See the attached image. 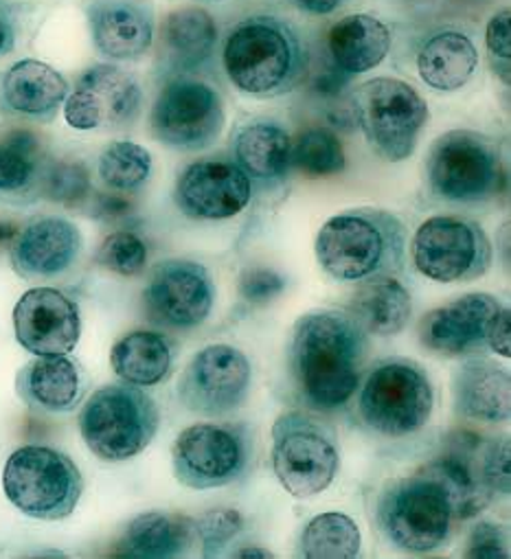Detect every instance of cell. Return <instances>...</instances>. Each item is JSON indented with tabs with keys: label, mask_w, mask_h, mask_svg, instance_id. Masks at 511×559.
I'll use <instances>...</instances> for the list:
<instances>
[{
	"label": "cell",
	"mask_w": 511,
	"mask_h": 559,
	"mask_svg": "<svg viewBox=\"0 0 511 559\" xmlns=\"http://www.w3.org/2000/svg\"><path fill=\"white\" fill-rule=\"evenodd\" d=\"M5 235H8V237H10V235H12V233H3V226H0V243H3V239H5Z\"/></svg>",
	"instance_id": "obj_49"
},
{
	"label": "cell",
	"mask_w": 511,
	"mask_h": 559,
	"mask_svg": "<svg viewBox=\"0 0 511 559\" xmlns=\"http://www.w3.org/2000/svg\"><path fill=\"white\" fill-rule=\"evenodd\" d=\"M358 389V417L382 437H408L430 421L435 389L415 362L384 360Z\"/></svg>",
	"instance_id": "obj_8"
},
{
	"label": "cell",
	"mask_w": 511,
	"mask_h": 559,
	"mask_svg": "<svg viewBox=\"0 0 511 559\" xmlns=\"http://www.w3.org/2000/svg\"><path fill=\"white\" fill-rule=\"evenodd\" d=\"M217 45V27L202 8H182L163 23V58L171 73L202 69Z\"/></svg>",
	"instance_id": "obj_30"
},
{
	"label": "cell",
	"mask_w": 511,
	"mask_h": 559,
	"mask_svg": "<svg viewBox=\"0 0 511 559\" xmlns=\"http://www.w3.org/2000/svg\"><path fill=\"white\" fill-rule=\"evenodd\" d=\"M290 163L306 176L328 178L345 169V150L332 130L310 128L293 143Z\"/></svg>",
	"instance_id": "obj_36"
},
{
	"label": "cell",
	"mask_w": 511,
	"mask_h": 559,
	"mask_svg": "<svg viewBox=\"0 0 511 559\" xmlns=\"http://www.w3.org/2000/svg\"><path fill=\"white\" fill-rule=\"evenodd\" d=\"M69 95V82L60 71L40 60H19L0 73V112L49 123L58 117Z\"/></svg>",
	"instance_id": "obj_23"
},
{
	"label": "cell",
	"mask_w": 511,
	"mask_h": 559,
	"mask_svg": "<svg viewBox=\"0 0 511 559\" xmlns=\"http://www.w3.org/2000/svg\"><path fill=\"white\" fill-rule=\"evenodd\" d=\"M84 248L82 230L60 215H40L14 233L10 261L19 276L29 282H51L67 274Z\"/></svg>",
	"instance_id": "obj_19"
},
{
	"label": "cell",
	"mask_w": 511,
	"mask_h": 559,
	"mask_svg": "<svg viewBox=\"0 0 511 559\" xmlns=\"http://www.w3.org/2000/svg\"><path fill=\"white\" fill-rule=\"evenodd\" d=\"M222 62L243 95L271 99L293 93L308 71V49L293 25L275 16H250L226 36Z\"/></svg>",
	"instance_id": "obj_2"
},
{
	"label": "cell",
	"mask_w": 511,
	"mask_h": 559,
	"mask_svg": "<svg viewBox=\"0 0 511 559\" xmlns=\"http://www.w3.org/2000/svg\"><path fill=\"white\" fill-rule=\"evenodd\" d=\"M143 108L139 80L117 64H95L80 75L67 95L64 119L73 130H123Z\"/></svg>",
	"instance_id": "obj_14"
},
{
	"label": "cell",
	"mask_w": 511,
	"mask_h": 559,
	"mask_svg": "<svg viewBox=\"0 0 511 559\" xmlns=\"http://www.w3.org/2000/svg\"><path fill=\"white\" fill-rule=\"evenodd\" d=\"M86 19L93 45L106 60L136 62L152 49V0H88Z\"/></svg>",
	"instance_id": "obj_21"
},
{
	"label": "cell",
	"mask_w": 511,
	"mask_h": 559,
	"mask_svg": "<svg viewBox=\"0 0 511 559\" xmlns=\"http://www.w3.org/2000/svg\"><path fill=\"white\" fill-rule=\"evenodd\" d=\"M354 115L369 147L389 163L413 156L430 119L424 97L402 80L376 78L354 91Z\"/></svg>",
	"instance_id": "obj_9"
},
{
	"label": "cell",
	"mask_w": 511,
	"mask_h": 559,
	"mask_svg": "<svg viewBox=\"0 0 511 559\" xmlns=\"http://www.w3.org/2000/svg\"><path fill=\"white\" fill-rule=\"evenodd\" d=\"M193 539L195 526L191 518L180 513L145 511L126 526L117 544V555L141 559L178 557L191 548Z\"/></svg>",
	"instance_id": "obj_29"
},
{
	"label": "cell",
	"mask_w": 511,
	"mask_h": 559,
	"mask_svg": "<svg viewBox=\"0 0 511 559\" xmlns=\"http://www.w3.org/2000/svg\"><path fill=\"white\" fill-rule=\"evenodd\" d=\"M288 282L282 272L266 265H252L239 276V297L252 306H266L275 301Z\"/></svg>",
	"instance_id": "obj_40"
},
{
	"label": "cell",
	"mask_w": 511,
	"mask_h": 559,
	"mask_svg": "<svg viewBox=\"0 0 511 559\" xmlns=\"http://www.w3.org/2000/svg\"><path fill=\"white\" fill-rule=\"evenodd\" d=\"M349 312L373 336H397L413 317L411 293L393 276H376L363 282L352 297Z\"/></svg>",
	"instance_id": "obj_32"
},
{
	"label": "cell",
	"mask_w": 511,
	"mask_h": 559,
	"mask_svg": "<svg viewBox=\"0 0 511 559\" xmlns=\"http://www.w3.org/2000/svg\"><path fill=\"white\" fill-rule=\"evenodd\" d=\"M345 0H295V5L312 16H328L334 14Z\"/></svg>",
	"instance_id": "obj_47"
},
{
	"label": "cell",
	"mask_w": 511,
	"mask_h": 559,
	"mask_svg": "<svg viewBox=\"0 0 511 559\" xmlns=\"http://www.w3.org/2000/svg\"><path fill=\"white\" fill-rule=\"evenodd\" d=\"M328 47L336 69L360 75L384 62L391 49V32L376 16L354 14L330 29Z\"/></svg>",
	"instance_id": "obj_28"
},
{
	"label": "cell",
	"mask_w": 511,
	"mask_h": 559,
	"mask_svg": "<svg viewBox=\"0 0 511 559\" xmlns=\"http://www.w3.org/2000/svg\"><path fill=\"white\" fill-rule=\"evenodd\" d=\"M250 384L252 367L243 352L230 345H209L182 371L178 397L191 413L222 417L248 400Z\"/></svg>",
	"instance_id": "obj_15"
},
{
	"label": "cell",
	"mask_w": 511,
	"mask_h": 559,
	"mask_svg": "<svg viewBox=\"0 0 511 559\" xmlns=\"http://www.w3.org/2000/svg\"><path fill=\"white\" fill-rule=\"evenodd\" d=\"M487 347L494 354L502 356V358L511 356V314H509V310L504 306H502V310L496 314V319L489 325Z\"/></svg>",
	"instance_id": "obj_45"
},
{
	"label": "cell",
	"mask_w": 511,
	"mask_h": 559,
	"mask_svg": "<svg viewBox=\"0 0 511 559\" xmlns=\"http://www.w3.org/2000/svg\"><path fill=\"white\" fill-rule=\"evenodd\" d=\"M367 358L369 334L349 310L308 312L293 330L290 373L312 411L343 408L363 382Z\"/></svg>",
	"instance_id": "obj_1"
},
{
	"label": "cell",
	"mask_w": 511,
	"mask_h": 559,
	"mask_svg": "<svg viewBox=\"0 0 511 559\" xmlns=\"http://www.w3.org/2000/svg\"><path fill=\"white\" fill-rule=\"evenodd\" d=\"M415 267L439 284H465L491 265V241L485 228L456 215L426 219L413 237Z\"/></svg>",
	"instance_id": "obj_12"
},
{
	"label": "cell",
	"mask_w": 511,
	"mask_h": 559,
	"mask_svg": "<svg viewBox=\"0 0 511 559\" xmlns=\"http://www.w3.org/2000/svg\"><path fill=\"white\" fill-rule=\"evenodd\" d=\"M161 413L156 402L132 384L97 389L80 413V432L86 448L106 463L139 456L156 437Z\"/></svg>",
	"instance_id": "obj_5"
},
{
	"label": "cell",
	"mask_w": 511,
	"mask_h": 559,
	"mask_svg": "<svg viewBox=\"0 0 511 559\" xmlns=\"http://www.w3.org/2000/svg\"><path fill=\"white\" fill-rule=\"evenodd\" d=\"M273 469L295 498L323 493L341 469L336 439L328 426L301 411H288L273 426Z\"/></svg>",
	"instance_id": "obj_10"
},
{
	"label": "cell",
	"mask_w": 511,
	"mask_h": 559,
	"mask_svg": "<svg viewBox=\"0 0 511 559\" xmlns=\"http://www.w3.org/2000/svg\"><path fill=\"white\" fill-rule=\"evenodd\" d=\"M224 121V104L213 86L200 80L174 78L152 104L150 132L171 150L200 152L219 139Z\"/></svg>",
	"instance_id": "obj_13"
},
{
	"label": "cell",
	"mask_w": 511,
	"mask_h": 559,
	"mask_svg": "<svg viewBox=\"0 0 511 559\" xmlns=\"http://www.w3.org/2000/svg\"><path fill=\"white\" fill-rule=\"evenodd\" d=\"M110 365L121 382L147 389L161 384L169 376L174 354L161 334L132 332L115 343Z\"/></svg>",
	"instance_id": "obj_33"
},
{
	"label": "cell",
	"mask_w": 511,
	"mask_h": 559,
	"mask_svg": "<svg viewBox=\"0 0 511 559\" xmlns=\"http://www.w3.org/2000/svg\"><path fill=\"white\" fill-rule=\"evenodd\" d=\"M91 171L80 160H54L45 185V200L82 206L91 200Z\"/></svg>",
	"instance_id": "obj_38"
},
{
	"label": "cell",
	"mask_w": 511,
	"mask_h": 559,
	"mask_svg": "<svg viewBox=\"0 0 511 559\" xmlns=\"http://www.w3.org/2000/svg\"><path fill=\"white\" fill-rule=\"evenodd\" d=\"M14 332L34 356H67L82 336L80 308L58 288H32L14 308Z\"/></svg>",
	"instance_id": "obj_18"
},
{
	"label": "cell",
	"mask_w": 511,
	"mask_h": 559,
	"mask_svg": "<svg viewBox=\"0 0 511 559\" xmlns=\"http://www.w3.org/2000/svg\"><path fill=\"white\" fill-rule=\"evenodd\" d=\"M233 555H235V557H262V559L273 557V552L266 550V548H262V546H243V548L235 550Z\"/></svg>",
	"instance_id": "obj_48"
},
{
	"label": "cell",
	"mask_w": 511,
	"mask_h": 559,
	"mask_svg": "<svg viewBox=\"0 0 511 559\" xmlns=\"http://www.w3.org/2000/svg\"><path fill=\"white\" fill-rule=\"evenodd\" d=\"M54 160L34 130L14 128L0 134V202L27 206L43 200Z\"/></svg>",
	"instance_id": "obj_24"
},
{
	"label": "cell",
	"mask_w": 511,
	"mask_h": 559,
	"mask_svg": "<svg viewBox=\"0 0 511 559\" xmlns=\"http://www.w3.org/2000/svg\"><path fill=\"white\" fill-rule=\"evenodd\" d=\"M19 40V8L12 0H0V58L10 56Z\"/></svg>",
	"instance_id": "obj_44"
},
{
	"label": "cell",
	"mask_w": 511,
	"mask_h": 559,
	"mask_svg": "<svg viewBox=\"0 0 511 559\" xmlns=\"http://www.w3.org/2000/svg\"><path fill=\"white\" fill-rule=\"evenodd\" d=\"M97 174L108 189L136 193L152 176V154L134 141H115L102 152Z\"/></svg>",
	"instance_id": "obj_35"
},
{
	"label": "cell",
	"mask_w": 511,
	"mask_h": 559,
	"mask_svg": "<svg viewBox=\"0 0 511 559\" xmlns=\"http://www.w3.org/2000/svg\"><path fill=\"white\" fill-rule=\"evenodd\" d=\"M143 301L152 323L169 330H193L209 319L215 286L202 263L165 259L150 272Z\"/></svg>",
	"instance_id": "obj_16"
},
{
	"label": "cell",
	"mask_w": 511,
	"mask_h": 559,
	"mask_svg": "<svg viewBox=\"0 0 511 559\" xmlns=\"http://www.w3.org/2000/svg\"><path fill=\"white\" fill-rule=\"evenodd\" d=\"M463 555L472 559H509L507 531L494 522H478L467 535Z\"/></svg>",
	"instance_id": "obj_41"
},
{
	"label": "cell",
	"mask_w": 511,
	"mask_h": 559,
	"mask_svg": "<svg viewBox=\"0 0 511 559\" xmlns=\"http://www.w3.org/2000/svg\"><path fill=\"white\" fill-rule=\"evenodd\" d=\"M213 3H215V0H213Z\"/></svg>",
	"instance_id": "obj_50"
},
{
	"label": "cell",
	"mask_w": 511,
	"mask_h": 559,
	"mask_svg": "<svg viewBox=\"0 0 511 559\" xmlns=\"http://www.w3.org/2000/svg\"><path fill=\"white\" fill-rule=\"evenodd\" d=\"M252 198V182L224 158H202L187 165L174 187L176 206L191 219H228Z\"/></svg>",
	"instance_id": "obj_17"
},
{
	"label": "cell",
	"mask_w": 511,
	"mask_h": 559,
	"mask_svg": "<svg viewBox=\"0 0 511 559\" xmlns=\"http://www.w3.org/2000/svg\"><path fill=\"white\" fill-rule=\"evenodd\" d=\"M233 163L250 182L271 191L288 178L293 139L280 123L258 119L237 128L233 134Z\"/></svg>",
	"instance_id": "obj_27"
},
{
	"label": "cell",
	"mask_w": 511,
	"mask_h": 559,
	"mask_svg": "<svg viewBox=\"0 0 511 559\" xmlns=\"http://www.w3.org/2000/svg\"><path fill=\"white\" fill-rule=\"evenodd\" d=\"M454 413L476 424H502L511 415V378L489 358H467L452 376Z\"/></svg>",
	"instance_id": "obj_26"
},
{
	"label": "cell",
	"mask_w": 511,
	"mask_h": 559,
	"mask_svg": "<svg viewBox=\"0 0 511 559\" xmlns=\"http://www.w3.org/2000/svg\"><path fill=\"white\" fill-rule=\"evenodd\" d=\"M3 489L21 513L58 522L75 511L84 493V476L64 452L47 445H23L5 463Z\"/></svg>",
	"instance_id": "obj_7"
},
{
	"label": "cell",
	"mask_w": 511,
	"mask_h": 559,
	"mask_svg": "<svg viewBox=\"0 0 511 559\" xmlns=\"http://www.w3.org/2000/svg\"><path fill=\"white\" fill-rule=\"evenodd\" d=\"M485 45L494 62H502V69L509 73L511 62V12L502 10L491 16L485 32Z\"/></svg>",
	"instance_id": "obj_43"
},
{
	"label": "cell",
	"mask_w": 511,
	"mask_h": 559,
	"mask_svg": "<svg viewBox=\"0 0 511 559\" xmlns=\"http://www.w3.org/2000/svg\"><path fill=\"white\" fill-rule=\"evenodd\" d=\"M478 67L474 43L461 32L430 36L417 53V73L432 91L454 93L463 88Z\"/></svg>",
	"instance_id": "obj_31"
},
{
	"label": "cell",
	"mask_w": 511,
	"mask_h": 559,
	"mask_svg": "<svg viewBox=\"0 0 511 559\" xmlns=\"http://www.w3.org/2000/svg\"><path fill=\"white\" fill-rule=\"evenodd\" d=\"M485 443L472 432H456L439 456L424 467L445 487L456 509L459 520H470L480 513L494 498L483 467Z\"/></svg>",
	"instance_id": "obj_22"
},
{
	"label": "cell",
	"mask_w": 511,
	"mask_h": 559,
	"mask_svg": "<svg viewBox=\"0 0 511 559\" xmlns=\"http://www.w3.org/2000/svg\"><path fill=\"white\" fill-rule=\"evenodd\" d=\"M319 265L336 282L393 276L406 257L404 222L382 209H352L330 217L314 241Z\"/></svg>",
	"instance_id": "obj_3"
},
{
	"label": "cell",
	"mask_w": 511,
	"mask_h": 559,
	"mask_svg": "<svg viewBox=\"0 0 511 559\" xmlns=\"http://www.w3.org/2000/svg\"><path fill=\"white\" fill-rule=\"evenodd\" d=\"M88 391L84 367L67 356H36L16 376V393L32 408L43 413H73Z\"/></svg>",
	"instance_id": "obj_25"
},
{
	"label": "cell",
	"mask_w": 511,
	"mask_h": 559,
	"mask_svg": "<svg viewBox=\"0 0 511 559\" xmlns=\"http://www.w3.org/2000/svg\"><path fill=\"white\" fill-rule=\"evenodd\" d=\"M426 180L430 191L445 202H487L504 185L500 145L474 130H450L430 145Z\"/></svg>",
	"instance_id": "obj_6"
},
{
	"label": "cell",
	"mask_w": 511,
	"mask_h": 559,
	"mask_svg": "<svg viewBox=\"0 0 511 559\" xmlns=\"http://www.w3.org/2000/svg\"><path fill=\"white\" fill-rule=\"evenodd\" d=\"M95 261L119 276H139L147 265V246L132 230H115L102 241Z\"/></svg>",
	"instance_id": "obj_37"
},
{
	"label": "cell",
	"mask_w": 511,
	"mask_h": 559,
	"mask_svg": "<svg viewBox=\"0 0 511 559\" xmlns=\"http://www.w3.org/2000/svg\"><path fill=\"white\" fill-rule=\"evenodd\" d=\"M483 467L485 478L494 491V496L509 493V441L507 439H491L485 443L483 452Z\"/></svg>",
	"instance_id": "obj_42"
},
{
	"label": "cell",
	"mask_w": 511,
	"mask_h": 559,
	"mask_svg": "<svg viewBox=\"0 0 511 559\" xmlns=\"http://www.w3.org/2000/svg\"><path fill=\"white\" fill-rule=\"evenodd\" d=\"M132 213V202L121 198V195H112V193H95V204H93V215L102 217V219H119Z\"/></svg>",
	"instance_id": "obj_46"
},
{
	"label": "cell",
	"mask_w": 511,
	"mask_h": 559,
	"mask_svg": "<svg viewBox=\"0 0 511 559\" xmlns=\"http://www.w3.org/2000/svg\"><path fill=\"white\" fill-rule=\"evenodd\" d=\"M384 537L406 552H430L443 546L461 522L445 487L421 465L413 476L389 480L376 504Z\"/></svg>",
	"instance_id": "obj_4"
},
{
	"label": "cell",
	"mask_w": 511,
	"mask_h": 559,
	"mask_svg": "<svg viewBox=\"0 0 511 559\" xmlns=\"http://www.w3.org/2000/svg\"><path fill=\"white\" fill-rule=\"evenodd\" d=\"M193 526L195 537L202 544V552L213 557L241 533L243 515L237 509H211L193 520Z\"/></svg>",
	"instance_id": "obj_39"
},
{
	"label": "cell",
	"mask_w": 511,
	"mask_h": 559,
	"mask_svg": "<svg viewBox=\"0 0 511 559\" xmlns=\"http://www.w3.org/2000/svg\"><path fill=\"white\" fill-rule=\"evenodd\" d=\"M252 454L250 432L241 424H193L171 448L176 480L191 489H217L239 480Z\"/></svg>",
	"instance_id": "obj_11"
},
{
	"label": "cell",
	"mask_w": 511,
	"mask_h": 559,
	"mask_svg": "<svg viewBox=\"0 0 511 559\" xmlns=\"http://www.w3.org/2000/svg\"><path fill=\"white\" fill-rule=\"evenodd\" d=\"M502 304L485 293L465 295L454 299L419 321V341L426 349L461 358L478 354L487 347V332Z\"/></svg>",
	"instance_id": "obj_20"
},
{
	"label": "cell",
	"mask_w": 511,
	"mask_h": 559,
	"mask_svg": "<svg viewBox=\"0 0 511 559\" xmlns=\"http://www.w3.org/2000/svg\"><path fill=\"white\" fill-rule=\"evenodd\" d=\"M360 546L358 524L341 511L312 518L301 533V555L310 559H352L360 552Z\"/></svg>",
	"instance_id": "obj_34"
}]
</instances>
